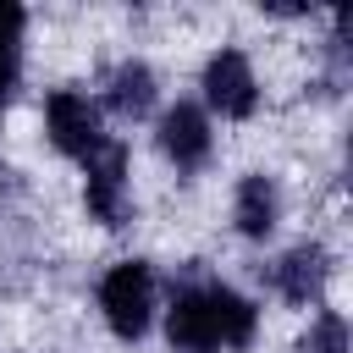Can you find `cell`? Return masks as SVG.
<instances>
[{
  "mask_svg": "<svg viewBox=\"0 0 353 353\" xmlns=\"http://www.w3.org/2000/svg\"><path fill=\"white\" fill-rule=\"evenodd\" d=\"M204 99H210L221 116H248L254 99H259V88H254V66H248L237 50L210 55V66H204Z\"/></svg>",
  "mask_w": 353,
  "mask_h": 353,
  "instance_id": "5",
  "label": "cell"
},
{
  "mask_svg": "<svg viewBox=\"0 0 353 353\" xmlns=\"http://www.w3.org/2000/svg\"><path fill=\"white\" fill-rule=\"evenodd\" d=\"M298 353H347V325H342V314H320V320L309 325V336L298 342Z\"/></svg>",
  "mask_w": 353,
  "mask_h": 353,
  "instance_id": "11",
  "label": "cell"
},
{
  "mask_svg": "<svg viewBox=\"0 0 353 353\" xmlns=\"http://www.w3.org/2000/svg\"><path fill=\"white\" fill-rule=\"evenodd\" d=\"M50 138H55V149L61 154H77V160H88L105 138H99V110H94V99L88 94H50Z\"/></svg>",
  "mask_w": 353,
  "mask_h": 353,
  "instance_id": "4",
  "label": "cell"
},
{
  "mask_svg": "<svg viewBox=\"0 0 353 353\" xmlns=\"http://www.w3.org/2000/svg\"><path fill=\"white\" fill-rule=\"evenodd\" d=\"M0 99H6V94H0Z\"/></svg>",
  "mask_w": 353,
  "mask_h": 353,
  "instance_id": "12",
  "label": "cell"
},
{
  "mask_svg": "<svg viewBox=\"0 0 353 353\" xmlns=\"http://www.w3.org/2000/svg\"><path fill=\"white\" fill-rule=\"evenodd\" d=\"M110 110L116 116H127V121H138L149 105H154V72L143 66V61H127V66H116L110 72Z\"/></svg>",
  "mask_w": 353,
  "mask_h": 353,
  "instance_id": "9",
  "label": "cell"
},
{
  "mask_svg": "<svg viewBox=\"0 0 353 353\" xmlns=\"http://www.w3.org/2000/svg\"><path fill=\"white\" fill-rule=\"evenodd\" d=\"M88 210L94 221L105 226H121L127 221V149L121 143H99L88 154Z\"/></svg>",
  "mask_w": 353,
  "mask_h": 353,
  "instance_id": "3",
  "label": "cell"
},
{
  "mask_svg": "<svg viewBox=\"0 0 353 353\" xmlns=\"http://www.w3.org/2000/svg\"><path fill=\"white\" fill-rule=\"evenodd\" d=\"M165 331H171V347H182V353L243 347L254 336V303L237 298L232 287H182Z\"/></svg>",
  "mask_w": 353,
  "mask_h": 353,
  "instance_id": "1",
  "label": "cell"
},
{
  "mask_svg": "<svg viewBox=\"0 0 353 353\" xmlns=\"http://www.w3.org/2000/svg\"><path fill=\"white\" fill-rule=\"evenodd\" d=\"M276 215H281V193L270 176H243L237 188V232L243 237H270L276 232Z\"/></svg>",
  "mask_w": 353,
  "mask_h": 353,
  "instance_id": "8",
  "label": "cell"
},
{
  "mask_svg": "<svg viewBox=\"0 0 353 353\" xmlns=\"http://www.w3.org/2000/svg\"><path fill=\"white\" fill-rule=\"evenodd\" d=\"M17 44H22V11L0 6V94L17 83Z\"/></svg>",
  "mask_w": 353,
  "mask_h": 353,
  "instance_id": "10",
  "label": "cell"
},
{
  "mask_svg": "<svg viewBox=\"0 0 353 353\" xmlns=\"http://www.w3.org/2000/svg\"><path fill=\"white\" fill-rule=\"evenodd\" d=\"M99 309H105V320H110L116 336H127V342L143 336L149 309H154V276H149V265H143V259L116 265V270L99 281Z\"/></svg>",
  "mask_w": 353,
  "mask_h": 353,
  "instance_id": "2",
  "label": "cell"
},
{
  "mask_svg": "<svg viewBox=\"0 0 353 353\" xmlns=\"http://www.w3.org/2000/svg\"><path fill=\"white\" fill-rule=\"evenodd\" d=\"M320 287H325V254H320L314 243H298L292 254H281V265H276V292H281L287 303H309V298H320Z\"/></svg>",
  "mask_w": 353,
  "mask_h": 353,
  "instance_id": "7",
  "label": "cell"
},
{
  "mask_svg": "<svg viewBox=\"0 0 353 353\" xmlns=\"http://www.w3.org/2000/svg\"><path fill=\"white\" fill-rule=\"evenodd\" d=\"M160 149L176 160V165H199L210 154V121L199 105H176L160 116Z\"/></svg>",
  "mask_w": 353,
  "mask_h": 353,
  "instance_id": "6",
  "label": "cell"
}]
</instances>
